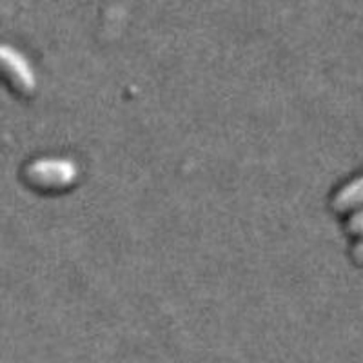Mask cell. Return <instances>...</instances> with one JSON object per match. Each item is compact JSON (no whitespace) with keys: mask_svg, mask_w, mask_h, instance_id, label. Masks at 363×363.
<instances>
[{"mask_svg":"<svg viewBox=\"0 0 363 363\" xmlns=\"http://www.w3.org/2000/svg\"><path fill=\"white\" fill-rule=\"evenodd\" d=\"M26 178L40 189H66L79 178V164L71 158H37L26 165Z\"/></svg>","mask_w":363,"mask_h":363,"instance_id":"cell-1","label":"cell"},{"mask_svg":"<svg viewBox=\"0 0 363 363\" xmlns=\"http://www.w3.org/2000/svg\"><path fill=\"white\" fill-rule=\"evenodd\" d=\"M0 62L9 86L22 95H31L37 87V77L28 58L11 45L0 48Z\"/></svg>","mask_w":363,"mask_h":363,"instance_id":"cell-2","label":"cell"},{"mask_svg":"<svg viewBox=\"0 0 363 363\" xmlns=\"http://www.w3.org/2000/svg\"><path fill=\"white\" fill-rule=\"evenodd\" d=\"M333 209L338 213H352L363 207V174L347 182L345 186L333 196Z\"/></svg>","mask_w":363,"mask_h":363,"instance_id":"cell-3","label":"cell"},{"mask_svg":"<svg viewBox=\"0 0 363 363\" xmlns=\"http://www.w3.org/2000/svg\"><path fill=\"white\" fill-rule=\"evenodd\" d=\"M345 229L349 235L362 236L363 238V207L352 211L351 216H349V220L345 223Z\"/></svg>","mask_w":363,"mask_h":363,"instance_id":"cell-4","label":"cell"},{"mask_svg":"<svg viewBox=\"0 0 363 363\" xmlns=\"http://www.w3.org/2000/svg\"><path fill=\"white\" fill-rule=\"evenodd\" d=\"M354 258L359 262V264H363V240H359L358 244H356Z\"/></svg>","mask_w":363,"mask_h":363,"instance_id":"cell-5","label":"cell"}]
</instances>
